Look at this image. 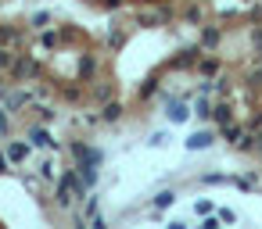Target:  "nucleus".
<instances>
[{
	"label": "nucleus",
	"instance_id": "1",
	"mask_svg": "<svg viewBox=\"0 0 262 229\" xmlns=\"http://www.w3.org/2000/svg\"><path fill=\"white\" fill-rule=\"evenodd\" d=\"M86 190H90V186L83 183V176H79V172H65V176H61V183H58V204H61V208H68V204H72V197H83Z\"/></svg>",
	"mask_w": 262,
	"mask_h": 229
},
{
	"label": "nucleus",
	"instance_id": "2",
	"mask_svg": "<svg viewBox=\"0 0 262 229\" xmlns=\"http://www.w3.org/2000/svg\"><path fill=\"white\" fill-rule=\"evenodd\" d=\"M72 154H76L79 165H101V161H104L101 150H97V147H86V143H72Z\"/></svg>",
	"mask_w": 262,
	"mask_h": 229
},
{
	"label": "nucleus",
	"instance_id": "3",
	"mask_svg": "<svg viewBox=\"0 0 262 229\" xmlns=\"http://www.w3.org/2000/svg\"><path fill=\"white\" fill-rule=\"evenodd\" d=\"M215 143V133H208V129H201V133H191L187 136V150H208Z\"/></svg>",
	"mask_w": 262,
	"mask_h": 229
},
{
	"label": "nucleus",
	"instance_id": "4",
	"mask_svg": "<svg viewBox=\"0 0 262 229\" xmlns=\"http://www.w3.org/2000/svg\"><path fill=\"white\" fill-rule=\"evenodd\" d=\"M165 115H169V122H176V126H180V122H187V119H191V111H187V104H183V100H172Z\"/></svg>",
	"mask_w": 262,
	"mask_h": 229
},
{
	"label": "nucleus",
	"instance_id": "5",
	"mask_svg": "<svg viewBox=\"0 0 262 229\" xmlns=\"http://www.w3.org/2000/svg\"><path fill=\"white\" fill-rule=\"evenodd\" d=\"M212 119H215L219 126H230V119H234V111H230V104H215V107H212Z\"/></svg>",
	"mask_w": 262,
	"mask_h": 229
},
{
	"label": "nucleus",
	"instance_id": "6",
	"mask_svg": "<svg viewBox=\"0 0 262 229\" xmlns=\"http://www.w3.org/2000/svg\"><path fill=\"white\" fill-rule=\"evenodd\" d=\"M215 43H219V29H215V25H208V29L201 32V47H205V50H212Z\"/></svg>",
	"mask_w": 262,
	"mask_h": 229
},
{
	"label": "nucleus",
	"instance_id": "7",
	"mask_svg": "<svg viewBox=\"0 0 262 229\" xmlns=\"http://www.w3.org/2000/svg\"><path fill=\"white\" fill-rule=\"evenodd\" d=\"M198 54H201V47H187V50H183V54L176 58V65H180V68H187V65H194V61H198Z\"/></svg>",
	"mask_w": 262,
	"mask_h": 229
},
{
	"label": "nucleus",
	"instance_id": "8",
	"mask_svg": "<svg viewBox=\"0 0 262 229\" xmlns=\"http://www.w3.org/2000/svg\"><path fill=\"white\" fill-rule=\"evenodd\" d=\"M29 140H32V147H51V143H54L47 129H32V133H29Z\"/></svg>",
	"mask_w": 262,
	"mask_h": 229
},
{
	"label": "nucleus",
	"instance_id": "9",
	"mask_svg": "<svg viewBox=\"0 0 262 229\" xmlns=\"http://www.w3.org/2000/svg\"><path fill=\"white\" fill-rule=\"evenodd\" d=\"M223 136H227V140H230V143H241V136H244V129H241V126H234V122H230V126H223Z\"/></svg>",
	"mask_w": 262,
	"mask_h": 229
},
{
	"label": "nucleus",
	"instance_id": "10",
	"mask_svg": "<svg viewBox=\"0 0 262 229\" xmlns=\"http://www.w3.org/2000/svg\"><path fill=\"white\" fill-rule=\"evenodd\" d=\"M79 176H83L86 186H94L97 183V165H79Z\"/></svg>",
	"mask_w": 262,
	"mask_h": 229
},
{
	"label": "nucleus",
	"instance_id": "11",
	"mask_svg": "<svg viewBox=\"0 0 262 229\" xmlns=\"http://www.w3.org/2000/svg\"><path fill=\"white\" fill-rule=\"evenodd\" d=\"M25 154H29V147H25V143H11V150H8V158H11V161H25Z\"/></svg>",
	"mask_w": 262,
	"mask_h": 229
},
{
	"label": "nucleus",
	"instance_id": "12",
	"mask_svg": "<svg viewBox=\"0 0 262 229\" xmlns=\"http://www.w3.org/2000/svg\"><path fill=\"white\" fill-rule=\"evenodd\" d=\"M119 115H122V107H119L115 100H111V104H104V111H101V119H108V122H115Z\"/></svg>",
	"mask_w": 262,
	"mask_h": 229
},
{
	"label": "nucleus",
	"instance_id": "13",
	"mask_svg": "<svg viewBox=\"0 0 262 229\" xmlns=\"http://www.w3.org/2000/svg\"><path fill=\"white\" fill-rule=\"evenodd\" d=\"M194 115H198V119H212V104H208V100L201 97V100L194 104Z\"/></svg>",
	"mask_w": 262,
	"mask_h": 229
},
{
	"label": "nucleus",
	"instance_id": "14",
	"mask_svg": "<svg viewBox=\"0 0 262 229\" xmlns=\"http://www.w3.org/2000/svg\"><path fill=\"white\" fill-rule=\"evenodd\" d=\"M172 201H176V194H172V190H162V194L155 197V208H169Z\"/></svg>",
	"mask_w": 262,
	"mask_h": 229
},
{
	"label": "nucleus",
	"instance_id": "15",
	"mask_svg": "<svg viewBox=\"0 0 262 229\" xmlns=\"http://www.w3.org/2000/svg\"><path fill=\"white\" fill-rule=\"evenodd\" d=\"M198 68H201V75H215V72H219V61H215V58H205Z\"/></svg>",
	"mask_w": 262,
	"mask_h": 229
},
{
	"label": "nucleus",
	"instance_id": "16",
	"mask_svg": "<svg viewBox=\"0 0 262 229\" xmlns=\"http://www.w3.org/2000/svg\"><path fill=\"white\" fill-rule=\"evenodd\" d=\"M94 68H97L94 58H83V61H79V75H94Z\"/></svg>",
	"mask_w": 262,
	"mask_h": 229
},
{
	"label": "nucleus",
	"instance_id": "17",
	"mask_svg": "<svg viewBox=\"0 0 262 229\" xmlns=\"http://www.w3.org/2000/svg\"><path fill=\"white\" fill-rule=\"evenodd\" d=\"M47 22H51V15H47V11H36V15H32V25H36V29H43Z\"/></svg>",
	"mask_w": 262,
	"mask_h": 229
},
{
	"label": "nucleus",
	"instance_id": "18",
	"mask_svg": "<svg viewBox=\"0 0 262 229\" xmlns=\"http://www.w3.org/2000/svg\"><path fill=\"white\" fill-rule=\"evenodd\" d=\"M155 90H158V83H155V79H147V83H144V86H140V97H151V93H155Z\"/></svg>",
	"mask_w": 262,
	"mask_h": 229
},
{
	"label": "nucleus",
	"instance_id": "19",
	"mask_svg": "<svg viewBox=\"0 0 262 229\" xmlns=\"http://www.w3.org/2000/svg\"><path fill=\"white\" fill-rule=\"evenodd\" d=\"M219 222H223L219 215H205V222H201V225H205V229H219Z\"/></svg>",
	"mask_w": 262,
	"mask_h": 229
},
{
	"label": "nucleus",
	"instance_id": "20",
	"mask_svg": "<svg viewBox=\"0 0 262 229\" xmlns=\"http://www.w3.org/2000/svg\"><path fill=\"white\" fill-rule=\"evenodd\" d=\"M215 215H219V218H223V222H237V215H234V211H230V208H219V211H215Z\"/></svg>",
	"mask_w": 262,
	"mask_h": 229
},
{
	"label": "nucleus",
	"instance_id": "21",
	"mask_svg": "<svg viewBox=\"0 0 262 229\" xmlns=\"http://www.w3.org/2000/svg\"><path fill=\"white\" fill-rule=\"evenodd\" d=\"M201 183H208V186H215V183H234V179H227V176H205Z\"/></svg>",
	"mask_w": 262,
	"mask_h": 229
},
{
	"label": "nucleus",
	"instance_id": "22",
	"mask_svg": "<svg viewBox=\"0 0 262 229\" xmlns=\"http://www.w3.org/2000/svg\"><path fill=\"white\" fill-rule=\"evenodd\" d=\"M194 211H198V215H212V204H208V201H198Z\"/></svg>",
	"mask_w": 262,
	"mask_h": 229
},
{
	"label": "nucleus",
	"instance_id": "23",
	"mask_svg": "<svg viewBox=\"0 0 262 229\" xmlns=\"http://www.w3.org/2000/svg\"><path fill=\"white\" fill-rule=\"evenodd\" d=\"M15 40V29H0V43H11Z\"/></svg>",
	"mask_w": 262,
	"mask_h": 229
},
{
	"label": "nucleus",
	"instance_id": "24",
	"mask_svg": "<svg viewBox=\"0 0 262 229\" xmlns=\"http://www.w3.org/2000/svg\"><path fill=\"white\" fill-rule=\"evenodd\" d=\"M8 65H11V54H8L4 47H0V68H8Z\"/></svg>",
	"mask_w": 262,
	"mask_h": 229
},
{
	"label": "nucleus",
	"instance_id": "25",
	"mask_svg": "<svg viewBox=\"0 0 262 229\" xmlns=\"http://www.w3.org/2000/svg\"><path fill=\"white\" fill-rule=\"evenodd\" d=\"M251 40H255V50H262V29H255V36H251ZM262 58V54H258Z\"/></svg>",
	"mask_w": 262,
	"mask_h": 229
},
{
	"label": "nucleus",
	"instance_id": "26",
	"mask_svg": "<svg viewBox=\"0 0 262 229\" xmlns=\"http://www.w3.org/2000/svg\"><path fill=\"white\" fill-rule=\"evenodd\" d=\"M251 83H255V86H262V68H258V72H251Z\"/></svg>",
	"mask_w": 262,
	"mask_h": 229
},
{
	"label": "nucleus",
	"instance_id": "27",
	"mask_svg": "<svg viewBox=\"0 0 262 229\" xmlns=\"http://www.w3.org/2000/svg\"><path fill=\"white\" fill-rule=\"evenodd\" d=\"M8 161H11L8 154H0V172H4V168H8Z\"/></svg>",
	"mask_w": 262,
	"mask_h": 229
},
{
	"label": "nucleus",
	"instance_id": "28",
	"mask_svg": "<svg viewBox=\"0 0 262 229\" xmlns=\"http://www.w3.org/2000/svg\"><path fill=\"white\" fill-rule=\"evenodd\" d=\"M104 4H108V8H119V0H104Z\"/></svg>",
	"mask_w": 262,
	"mask_h": 229
}]
</instances>
